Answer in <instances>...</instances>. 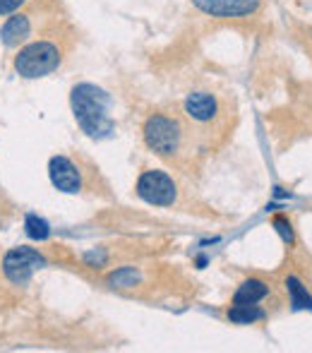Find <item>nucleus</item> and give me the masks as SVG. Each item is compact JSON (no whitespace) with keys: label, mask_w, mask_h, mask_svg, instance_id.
Returning <instances> with one entry per match:
<instances>
[{"label":"nucleus","mask_w":312,"mask_h":353,"mask_svg":"<svg viewBox=\"0 0 312 353\" xmlns=\"http://www.w3.org/2000/svg\"><path fill=\"white\" fill-rule=\"evenodd\" d=\"M142 137L149 152L171 163H180L192 149V130L171 113H152L142 125Z\"/></svg>","instance_id":"nucleus-1"},{"label":"nucleus","mask_w":312,"mask_h":353,"mask_svg":"<svg viewBox=\"0 0 312 353\" xmlns=\"http://www.w3.org/2000/svg\"><path fill=\"white\" fill-rule=\"evenodd\" d=\"M72 113H75L77 125L94 140H106L116 130V121L111 118V97L96 84L82 82L70 94Z\"/></svg>","instance_id":"nucleus-2"},{"label":"nucleus","mask_w":312,"mask_h":353,"mask_svg":"<svg viewBox=\"0 0 312 353\" xmlns=\"http://www.w3.org/2000/svg\"><path fill=\"white\" fill-rule=\"evenodd\" d=\"M61 63V46L56 41H48V39H39V41H32L14 56V72L24 79H37L58 70Z\"/></svg>","instance_id":"nucleus-3"},{"label":"nucleus","mask_w":312,"mask_h":353,"mask_svg":"<svg viewBox=\"0 0 312 353\" xmlns=\"http://www.w3.org/2000/svg\"><path fill=\"white\" fill-rule=\"evenodd\" d=\"M183 111L185 118L197 128L192 132H205L211 135V130H221L226 123V106L216 94L207 92V89H197L190 92L183 101Z\"/></svg>","instance_id":"nucleus-4"},{"label":"nucleus","mask_w":312,"mask_h":353,"mask_svg":"<svg viewBox=\"0 0 312 353\" xmlns=\"http://www.w3.org/2000/svg\"><path fill=\"white\" fill-rule=\"evenodd\" d=\"M135 192L140 200H145L152 207H173L180 200V188L161 168H147L142 176L137 178Z\"/></svg>","instance_id":"nucleus-5"},{"label":"nucleus","mask_w":312,"mask_h":353,"mask_svg":"<svg viewBox=\"0 0 312 353\" xmlns=\"http://www.w3.org/2000/svg\"><path fill=\"white\" fill-rule=\"evenodd\" d=\"M43 265H46V260H43L37 250H32V248H12L3 260V272L10 281L22 286V283H27L32 279L34 272L41 270Z\"/></svg>","instance_id":"nucleus-6"},{"label":"nucleus","mask_w":312,"mask_h":353,"mask_svg":"<svg viewBox=\"0 0 312 353\" xmlns=\"http://www.w3.org/2000/svg\"><path fill=\"white\" fill-rule=\"evenodd\" d=\"M192 5L214 19H240L255 14L262 0H192Z\"/></svg>","instance_id":"nucleus-7"},{"label":"nucleus","mask_w":312,"mask_h":353,"mask_svg":"<svg viewBox=\"0 0 312 353\" xmlns=\"http://www.w3.org/2000/svg\"><path fill=\"white\" fill-rule=\"evenodd\" d=\"M48 176H51V183L56 190L67 192V195H75L84 188L82 181V171L72 159L67 157H53L51 163H48Z\"/></svg>","instance_id":"nucleus-8"},{"label":"nucleus","mask_w":312,"mask_h":353,"mask_svg":"<svg viewBox=\"0 0 312 353\" xmlns=\"http://www.w3.org/2000/svg\"><path fill=\"white\" fill-rule=\"evenodd\" d=\"M29 34H32V24L27 14H12L0 29V39L5 46H19L22 41H27Z\"/></svg>","instance_id":"nucleus-9"},{"label":"nucleus","mask_w":312,"mask_h":353,"mask_svg":"<svg viewBox=\"0 0 312 353\" xmlns=\"http://www.w3.org/2000/svg\"><path fill=\"white\" fill-rule=\"evenodd\" d=\"M269 296V283L262 279H247L233 293V303H260Z\"/></svg>","instance_id":"nucleus-10"},{"label":"nucleus","mask_w":312,"mask_h":353,"mask_svg":"<svg viewBox=\"0 0 312 353\" xmlns=\"http://www.w3.org/2000/svg\"><path fill=\"white\" fill-rule=\"evenodd\" d=\"M264 317L267 312L257 303H233L229 310V320L236 322V325H255Z\"/></svg>","instance_id":"nucleus-11"},{"label":"nucleus","mask_w":312,"mask_h":353,"mask_svg":"<svg viewBox=\"0 0 312 353\" xmlns=\"http://www.w3.org/2000/svg\"><path fill=\"white\" fill-rule=\"evenodd\" d=\"M286 291H289V298H291V305L295 310H303V307H312V298L308 293V288L303 286L295 276H289L286 279Z\"/></svg>","instance_id":"nucleus-12"},{"label":"nucleus","mask_w":312,"mask_h":353,"mask_svg":"<svg viewBox=\"0 0 312 353\" xmlns=\"http://www.w3.org/2000/svg\"><path fill=\"white\" fill-rule=\"evenodd\" d=\"M137 281H140V272L135 267H121V270H116L108 276V283L113 288H132Z\"/></svg>","instance_id":"nucleus-13"},{"label":"nucleus","mask_w":312,"mask_h":353,"mask_svg":"<svg viewBox=\"0 0 312 353\" xmlns=\"http://www.w3.org/2000/svg\"><path fill=\"white\" fill-rule=\"evenodd\" d=\"M27 233H29V238H34V241H46L48 238V233H51V228H48V223L43 221L41 216H37V214H29L27 216Z\"/></svg>","instance_id":"nucleus-14"},{"label":"nucleus","mask_w":312,"mask_h":353,"mask_svg":"<svg viewBox=\"0 0 312 353\" xmlns=\"http://www.w3.org/2000/svg\"><path fill=\"white\" fill-rule=\"evenodd\" d=\"M274 226L279 228V233L284 236V241H286V243L293 241V231H291V223L286 221L284 216H276V219H274Z\"/></svg>","instance_id":"nucleus-15"},{"label":"nucleus","mask_w":312,"mask_h":353,"mask_svg":"<svg viewBox=\"0 0 312 353\" xmlns=\"http://www.w3.org/2000/svg\"><path fill=\"white\" fill-rule=\"evenodd\" d=\"M24 0H0V14H10L22 5Z\"/></svg>","instance_id":"nucleus-16"}]
</instances>
